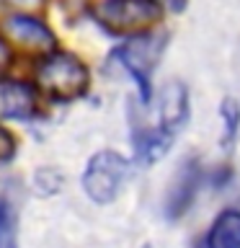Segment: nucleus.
Here are the masks:
<instances>
[{
	"label": "nucleus",
	"mask_w": 240,
	"mask_h": 248,
	"mask_svg": "<svg viewBox=\"0 0 240 248\" xmlns=\"http://www.w3.org/2000/svg\"><path fill=\"white\" fill-rule=\"evenodd\" d=\"M189 116L191 111H189V91H186V85L183 83L165 85L158 101V119H155V124L135 122V127H132L137 160L145 163V166L160 160L168 153L170 142L183 132Z\"/></svg>",
	"instance_id": "nucleus-1"
},
{
	"label": "nucleus",
	"mask_w": 240,
	"mask_h": 248,
	"mask_svg": "<svg viewBox=\"0 0 240 248\" xmlns=\"http://www.w3.org/2000/svg\"><path fill=\"white\" fill-rule=\"evenodd\" d=\"M36 88L54 104H70L83 98L90 88V73L73 52L46 54L36 70Z\"/></svg>",
	"instance_id": "nucleus-2"
},
{
	"label": "nucleus",
	"mask_w": 240,
	"mask_h": 248,
	"mask_svg": "<svg viewBox=\"0 0 240 248\" xmlns=\"http://www.w3.org/2000/svg\"><path fill=\"white\" fill-rule=\"evenodd\" d=\"M90 16L111 36H139L147 34L160 21L163 11L155 0H96Z\"/></svg>",
	"instance_id": "nucleus-3"
},
{
	"label": "nucleus",
	"mask_w": 240,
	"mask_h": 248,
	"mask_svg": "<svg viewBox=\"0 0 240 248\" xmlns=\"http://www.w3.org/2000/svg\"><path fill=\"white\" fill-rule=\"evenodd\" d=\"M163 46H165V34H139L132 36L129 42L119 44L111 52V62L119 65L132 80L137 83L139 101L145 106L152 104V70L158 65Z\"/></svg>",
	"instance_id": "nucleus-4"
},
{
	"label": "nucleus",
	"mask_w": 240,
	"mask_h": 248,
	"mask_svg": "<svg viewBox=\"0 0 240 248\" xmlns=\"http://www.w3.org/2000/svg\"><path fill=\"white\" fill-rule=\"evenodd\" d=\"M129 173H132V166L121 153L101 150L88 160V166L83 170V191L96 204H108V202L119 197Z\"/></svg>",
	"instance_id": "nucleus-5"
},
{
	"label": "nucleus",
	"mask_w": 240,
	"mask_h": 248,
	"mask_svg": "<svg viewBox=\"0 0 240 248\" xmlns=\"http://www.w3.org/2000/svg\"><path fill=\"white\" fill-rule=\"evenodd\" d=\"M0 31L15 46H21V49H26L31 54H44L46 57V54L57 49V39H54L52 29L39 18H34V16H26V13L8 16L0 23Z\"/></svg>",
	"instance_id": "nucleus-6"
},
{
	"label": "nucleus",
	"mask_w": 240,
	"mask_h": 248,
	"mask_svg": "<svg viewBox=\"0 0 240 248\" xmlns=\"http://www.w3.org/2000/svg\"><path fill=\"white\" fill-rule=\"evenodd\" d=\"M36 108V91L31 85L0 78V119H31Z\"/></svg>",
	"instance_id": "nucleus-7"
},
{
	"label": "nucleus",
	"mask_w": 240,
	"mask_h": 248,
	"mask_svg": "<svg viewBox=\"0 0 240 248\" xmlns=\"http://www.w3.org/2000/svg\"><path fill=\"white\" fill-rule=\"evenodd\" d=\"M207 248H240V212L225 209L214 217L207 235Z\"/></svg>",
	"instance_id": "nucleus-8"
},
{
	"label": "nucleus",
	"mask_w": 240,
	"mask_h": 248,
	"mask_svg": "<svg viewBox=\"0 0 240 248\" xmlns=\"http://www.w3.org/2000/svg\"><path fill=\"white\" fill-rule=\"evenodd\" d=\"M0 248H18V212L11 199H0Z\"/></svg>",
	"instance_id": "nucleus-9"
},
{
	"label": "nucleus",
	"mask_w": 240,
	"mask_h": 248,
	"mask_svg": "<svg viewBox=\"0 0 240 248\" xmlns=\"http://www.w3.org/2000/svg\"><path fill=\"white\" fill-rule=\"evenodd\" d=\"M196 163H189L186 166V170L181 173V184H178V189H173V197H170V204L173 207H168V212L170 215H181L186 204H189V199L194 197V186H196Z\"/></svg>",
	"instance_id": "nucleus-10"
},
{
	"label": "nucleus",
	"mask_w": 240,
	"mask_h": 248,
	"mask_svg": "<svg viewBox=\"0 0 240 248\" xmlns=\"http://www.w3.org/2000/svg\"><path fill=\"white\" fill-rule=\"evenodd\" d=\"M220 114H222V122H225L222 147L225 150H232L235 137H238V127H240V106H238V101L235 98H225L222 106H220Z\"/></svg>",
	"instance_id": "nucleus-11"
},
{
	"label": "nucleus",
	"mask_w": 240,
	"mask_h": 248,
	"mask_svg": "<svg viewBox=\"0 0 240 248\" xmlns=\"http://www.w3.org/2000/svg\"><path fill=\"white\" fill-rule=\"evenodd\" d=\"M13 155H15V137L0 124V166H3V163H11Z\"/></svg>",
	"instance_id": "nucleus-12"
},
{
	"label": "nucleus",
	"mask_w": 240,
	"mask_h": 248,
	"mask_svg": "<svg viewBox=\"0 0 240 248\" xmlns=\"http://www.w3.org/2000/svg\"><path fill=\"white\" fill-rule=\"evenodd\" d=\"M155 3H158L160 11L165 8V11H170V13H181L183 8L189 5V0H155Z\"/></svg>",
	"instance_id": "nucleus-13"
},
{
	"label": "nucleus",
	"mask_w": 240,
	"mask_h": 248,
	"mask_svg": "<svg viewBox=\"0 0 240 248\" xmlns=\"http://www.w3.org/2000/svg\"><path fill=\"white\" fill-rule=\"evenodd\" d=\"M0 3L11 5V8H23V11H26V8H36L42 0H0Z\"/></svg>",
	"instance_id": "nucleus-14"
},
{
	"label": "nucleus",
	"mask_w": 240,
	"mask_h": 248,
	"mask_svg": "<svg viewBox=\"0 0 240 248\" xmlns=\"http://www.w3.org/2000/svg\"><path fill=\"white\" fill-rule=\"evenodd\" d=\"M8 60H11V52H8V44L0 39V67H5Z\"/></svg>",
	"instance_id": "nucleus-15"
}]
</instances>
